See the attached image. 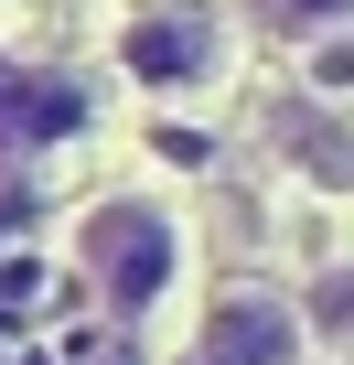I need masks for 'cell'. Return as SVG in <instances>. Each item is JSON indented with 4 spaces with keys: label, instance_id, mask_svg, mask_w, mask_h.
Returning <instances> with one entry per match:
<instances>
[{
    "label": "cell",
    "instance_id": "1",
    "mask_svg": "<svg viewBox=\"0 0 354 365\" xmlns=\"http://www.w3.org/2000/svg\"><path fill=\"white\" fill-rule=\"evenodd\" d=\"M76 269H86V290L108 312H150L172 279H183V226H172V205H150V194H108L76 226Z\"/></svg>",
    "mask_w": 354,
    "mask_h": 365
},
{
    "label": "cell",
    "instance_id": "2",
    "mask_svg": "<svg viewBox=\"0 0 354 365\" xmlns=\"http://www.w3.org/2000/svg\"><path fill=\"white\" fill-rule=\"evenodd\" d=\"M118 65H129L140 86H161V97L215 86V65H226V11H215V0H150V11L118 33Z\"/></svg>",
    "mask_w": 354,
    "mask_h": 365
},
{
    "label": "cell",
    "instance_id": "3",
    "mask_svg": "<svg viewBox=\"0 0 354 365\" xmlns=\"http://www.w3.org/2000/svg\"><path fill=\"white\" fill-rule=\"evenodd\" d=\"M301 312L279 301V290H226L215 312H204V344H194V365H301Z\"/></svg>",
    "mask_w": 354,
    "mask_h": 365
},
{
    "label": "cell",
    "instance_id": "4",
    "mask_svg": "<svg viewBox=\"0 0 354 365\" xmlns=\"http://www.w3.org/2000/svg\"><path fill=\"white\" fill-rule=\"evenodd\" d=\"M0 129H11L22 150L76 140V129H86V86H76V76H54V65H33V76H0Z\"/></svg>",
    "mask_w": 354,
    "mask_h": 365
},
{
    "label": "cell",
    "instance_id": "5",
    "mask_svg": "<svg viewBox=\"0 0 354 365\" xmlns=\"http://www.w3.org/2000/svg\"><path fill=\"white\" fill-rule=\"evenodd\" d=\"M247 11L290 43H322V33H354V0H247Z\"/></svg>",
    "mask_w": 354,
    "mask_h": 365
},
{
    "label": "cell",
    "instance_id": "6",
    "mask_svg": "<svg viewBox=\"0 0 354 365\" xmlns=\"http://www.w3.org/2000/svg\"><path fill=\"white\" fill-rule=\"evenodd\" d=\"M301 322H311L322 344H354V269H322L311 301H301Z\"/></svg>",
    "mask_w": 354,
    "mask_h": 365
},
{
    "label": "cell",
    "instance_id": "7",
    "mask_svg": "<svg viewBox=\"0 0 354 365\" xmlns=\"http://www.w3.org/2000/svg\"><path fill=\"white\" fill-rule=\"evenodd\" d=\"M311 76H322V86H343V76H354V33H333V43H311Z\"/></svg>",
    "mask_w": 354,
    "mask_h": 365
}]
</instances>
